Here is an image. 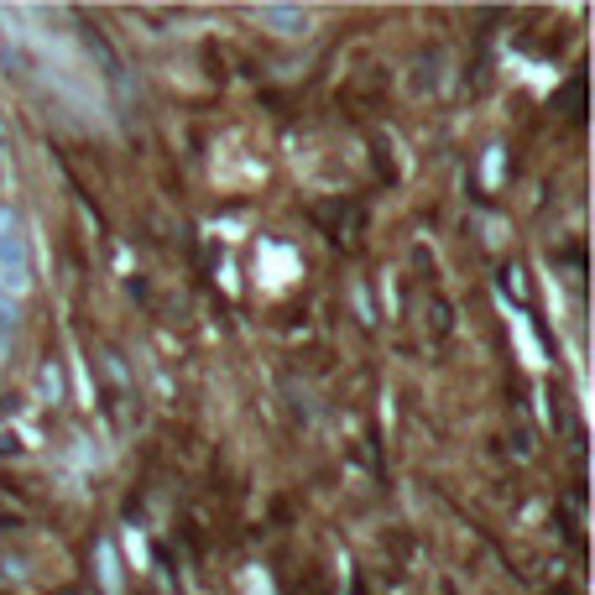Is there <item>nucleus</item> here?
<instances>
[{
    "label": "nucleus",
    "instance_id": "obj_1",
    "mask_svg": "<svg viewBox=\"0 0 595 595\" xmlns=\"http://www.w3.org/2000/svg\"><path fill=\"white\" fill-rule=\"evenodd\" d=\"M261 21H272L278 32H303V26H309V17H303V11H293V6H267V11H261Z\"/></svg>",
    "mask_w": 595,
    "mask_h": 595
},
{
    "label": "nucleus",
    "instance_id": "obj_4",
    "mask_svg": "<svg viewBox=\"0 0 595 595\" xmlns=\"http://www.w3.org/2000/svg\"><path fill=\"white\" fill-rule=\"evenodd\" d=\"M6 236H21V225H17V215L0 204V240H6Z\"/></svg>",
    "mask_w": 595,
    "mask_h": 595
},
{
    "label": "nucleus",
    "instance_id": "obj_2",
    "mask_svg": "<svg viewBox=\"0 0 595 595\" xmlns=\"http://www.w3.org/2000/svg\"><path fill=\"white\" fill-rule=\"evenodd\" d=\"M17 318H21V298H6V293H0V329H11Z\"/></svg>",
    "mask_w": 595,
    "mask_h": 595
},
{
    "label": "nucleus",
    "instance_id": "obj_5",
    "mask_svg": "<svg viewBox=\"0 0 595 595\" xmlns=\"http://www.w3.org/2000/svg\"><path fill=\"white\" fill-rule=\"evenodd\" d=\"M6 345H11V339H6V335H0V356H6Z\"/></svg>",
    "mask_w": 595,
    "mask_h": 595
},
{
    "label": "nucleus",
    "instance_id": "obj_3",
    "mask_svg": "<svg viewBox=\"0 0 595 595\" xmlns=\"http://www.w3.org/2000/svg\"><path fill=\"white\" fill-rule=\"evenodd\" d=\"M42 392L53 397V402H58V392H63V377H58V366H47V371H42Z\"/></svg>",
    "mask_w": 595,
    "mask_h": 595
}]
</instances>
